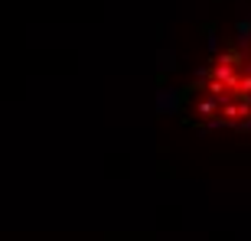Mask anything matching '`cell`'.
<instances>
[{
    "mask_svg": "<svg viewBox=\"0 0 251 241\" xmlns=\"http://www.w3.org/2000/svg\"><path fill=\"white\" fill-rule=\"evenodd\" d=\"M189 111L202 124L251 130V43L225 46L209 59L189 92Z\"/></svg>",
    "mask_w": 251,
    "mask_h": 241,
    "instance_id": "1",
    "label": "cell"
},
{
    "mask_svg": "<svg viewBox=\"0 0 251 241\" xmlns=\"http://www.w3.org/2000/svg\"><path fill=\"white\" fill-rule=\"evenodd\" d=\"M248 43H251V39H248Z\"/></svg>",
    "mask_w": 251,
    "mask_h": 241,
    "instance_id": "2",
    "label": "cell"
}]
</instances>
